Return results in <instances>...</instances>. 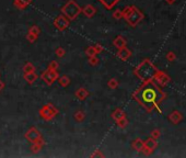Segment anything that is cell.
<instances>
[{"label": "cell", "mask_w": 186, "mask_h": 158, "mask_svg": "<svg viewBox=\"0 0 186 158\" xmlns=\"http://www.w3.org/2000/svg\"><path fill=\"white\" fill-rule=\"evenodd\" d=\"M0 78H1V75H0Z\"/></svg>", "instance_id": "74e56055"}, {"label": "cell", "mask_w": 186, "mask_h": 158, "mask_svg": "<svg viewBox=\"0 0 186 158\" xmlns=\"http://www.w3.org/2000/svg\"><path fill=\"white\" fill-rule=\"evenodd\" d=\"M81 7L77 3L76 0H68L66 4L60 9V12L63 15H65L68 20L74 21L78 18V15L81 13Z\"/></svg>", "instance_id": "277c9868"}, {"label": "cell", "mask_w": 186, "mask_h": 158, "mask_svg": "<svg viewBox=\"0 0 186 158\" xmlns=\"http://www.w3.org/2000/svg\"><path fill=\"white\" fill-rule=\"evenodd\" d=\"M75 95L78 100L80 101H85L88 97H89V91L85 88V87H81V88L77 89V91L75 92Z\"/></svg>", "instance_id": "8fae6325"}, {"label": "cell", "mask_w": 186, "mask_h": 158, "mask_svg": "<svg viewBox=\"0 0 186 158\" xmlns=\"http://www.w3.org/2000/svg\"><path fill=\"white\" fill-rule=\"evenodd\" d=\"M21 1L23 2V3H25L26 6H28V4L32 3V0H21Z\"/></svg>", "instance_id": "e575fe53"}, {"label": "cell", "mask_w": 186, "mask_h": 158, "mask_svg": "<svg viewBox=\"0 0 186 158\" xmlns=\"http://www.w3.org/2000/svg\"><path fill=\"white\" fill-rule=\"evenodd\" d=\"M74 117H75V120H76L77 122H82L83 120L85 119V112H83V111L79 110V111H77V112H75Z\"/></svg>", "instance_id": "44dd1931"}, {"label": "cell", "mask_w": 186, "mask_h": 158, "mask_svg": "<svg viewBox=\"0 0 186 158\" xmlns=\"http://www.w3.org/2000/svg\"><path fill=\"white\" fill-rule=\"evenodd\" d=\"M24 137H25V139H28L30 143H35V142L39 141V139H42V134L39 133V131L37 130L36 128L32 126V128H30L25 132V134H24Z\"/></svg>", "instance_id": "52a82bcc"}, {"label": "cell", "mask_w": 186, "mask_h": 158, "mask_svg": "<svg viewBox=\"0 0 186 158\" xmlns=\"http://www.w3.org/2000/svg\"><path fill=\"white\" fill-rule=\"evenodd\" d=\"M28 32L33 33V34H35V35H37V36H39V33H41V29H39L37 25H32L30 29H28Z\"/></svg>", "instance_id": "f1b7e54d"}, {"label": "cell", "mask_w": 186, "mask_h": 158, "mask_svg": "<svg viewBox=\"0 0 186 158\" xmlns=\"http://www.w3.org/2000/svg\"><path fill=\"white\" fill-rule=\"evenodd\" d=\"M116 123H117V125H118L119 128H126V125L128 124V121H127V119L124 117H121V119H119L118 121H116Z\"/></svg>", "instance_id": "4316f807"}, {"label": "cell", "mask_w": 186, "mask_h": 158, "mask_svg": "<svg viewBox=\"0 0 186 158\" xmlns=\"http://www.w3.org/2000/svg\"><path fill=\"white\" fill-rule=\"evenodd\" d=\"M99 1L104 8H106L107 10H111V9L114 8L121 0H99Z\"/></svg>", "instance_id": "5bb4252c"}, {"label": "cell", "mask_w": 186, "mask_h": 158, "mask_svg": "<svg viewBox=\"0 0 186 158\" xmlns=\"http://www.w3.org/2000/svg\"><path fill=\"white\" fill-rule=\"evenodd\" d=\"M113 18L114 19H116V20H119V19H121L123 18V12H121V10H115L114 12H113Z\"/></svg>", "instance_id": "1f68e13d"}, {"label": "cell", "mask_w": 186, "mask_h": 158, "mask_svg": "<svg viewBox=\"0 0 186 158\" xmlns=\"http://www.w3.org/2000/svg\"><path fill=\"white\" fill-rule=\"evenodd\" d=\"M157 80H158L159 82H160L161 84H168V81H169V77L167 76V75L164 74V73H162V72H159L158 70V73H157V75H156V77H154Z\"/></svg>", "instance_id": "ac0fdd59"}, {"label": "cell", "mask_w": 186, "mask_h": 158, "mask_svg": "<svg viewBox=\"0 0 186 158\" xmlns=\"http://www.w3.org/2000/svg\"><path fill=\"white\" fill-rule=\"evenodd\" d=\"M22 69H23L24 73H33V72H35V66L33 65L32 63L28 62V63L24 64V66H23Z\"/></svg>", "instance_id": "7402d4cb"}, {"label": "cell", "mask_w": 186, "mask_h": 158, "mask_svg": "<svg viewBox=\"0 0 186 158\" xmlns=\"http://www.w3.org/2000/svg\"><path fill=\"white\" fill-rule=\"evenodd\" d=\"M135 75L138 77L142 82L149 81V80L154 79L158 69L157 67L149 61V59H145L142 61L134 70Z\"/></svg>", "instance_id": "7a4b0ae2"}, {"label": "cell", "mask_w": 186, "mask_h": 158, "mask_svg": "<svg viewBox=\"0 0 186 158\" xmlns=\"http://www.w3.org/2000/svg\"><path fill=\"white\" fill-rule=\"evenodd\" d=\"M47 68H49V69H55V70H57L59 68V64H58V62H56V61H52L49 63V65H48V67Z\"/></svg>", "instance_id": "4dcf8cb0"}, {"label": "cell", "mask_w": 186, "mask_h": 158, "mask_svg": "<svg viewBox=\"0 0 186 158\" xmlns=\"http://www.w3.org/2000/svg\"><path fill=\"white\" fill-rule=\"evenodd\" d=\"M85 54H87L88 57H92V56H96L97 53H96V51L94 50L93 46H89V47L85 48Z\"/></svg>", "instance_id": "d4e9b609"}, {"label": "cell", "mask_w": 186, "mask_h": 158, "mask_svg": "<svg viewBox=\"0 0 186 158\" xmlns=\"http://www.w3.org/2000/svg\"><path fill=\"white\" fill-rule=\"evenodd\" d=\"M58 77H59L58 72L55 69H49V68L44 70V72L41 74V79L43 80L47 86H52L55 81H57Z\"/></svg>", "instance_id": "5b68a950"}, {"label": "cell", "mask_w": 186, "mask_h": 158, "mask_svg": "<svg viewBox=\"0 0 186 158\" xmlns=\"http://www.w3.org/2000/svg\"><path fill=\"white\" fill-rule=\"evenodd\" d=\"M88 62H89V64L91 66H96L97 64L100 63V61H99V58H97V56L88 57Z\"/></svg>", "instance_id": "f546056e"}, {"label": "cell", "mask_w": 186, "mask_h": 158, "mask_svg": "<svg viewBox=\"0 0 186 158\" xmlns=\"http://www.w3.org/2000/svg\"><path fill=\"white\" fill-rule=\"evenodd\" d=\"M152 136H153L154 139H156V137H158L159 136V132H158V131H153V132H152Z\"/></svg>", "instance_id": "d590c367"}, {"label": "cell", "mask_w": 186, "mask_h": 158, "mask_svg": "<svg viewBox=\"0 0 186 158\" xmlns=\"http://www.w3.org/2000/svg\"><path fill=\"white\" fill-rule=\"evenodd\" d=\"M126 44H127V42H126V40L124 39L121 35H118V36H117L116 39L113 41V45H114L116 48H118V50H119V48L125 47Z\"/></svg>", "instance_id": "2e32d148"}, {"label": "cell", "mask_w": 186, "mask_h": 158, "mask_svg": "<svg viewBox=\"0 0 186 158\" xmlns=\"http://www.w3.org/2000/svg\"><path fill=\"white\" fill-rule=\"evenodd\" d=\"M165 95L152 80L143 82L139 89H137L132 95V98L143 106L146 110L151 111L158 109L159 104L164 99Z\"/></svg>", "instance_id": "6da1fadb"}, {"label": "cell", "mask_w": 186, "mask_h": 158, "mask_svg": "<svg viewBox=\"0 0 186 158\" xmlns=\"http://www.w3.org/2000/svg\"><path fill=\"white\" fill-rule=\"evenodd\" d=\"M39 115H41L42 119H44L45 121H50V120L54 119V115L52 114V112H50V110L47 108V104H44L43 106L41 108V110L39 111Z\"/></svg>", "instance_id": "ba28073f"}, {"label": "cell", "mask_w": 186, "mask_h": 158, "mask_svg": "<svg viewBox=\"0 0 186 158\" xmlns=\"http://www.w3.org/2000/svg\"><path fill=\"white\" fill-rule=\"evenodd\" d=\"M125 117V113L123 112L121 109H116V110L112 113V117L115 121H118L119 119H121V117Z\"/></svg>", "instance_id": "ffe728a7"}, {"label": "cell", "mask_w": 186, "mask_h": 158, "mask_svg": "<svg viewBox=\"0 0 186 158\" xmlns=\"http://www.w3.org/2000/svg\"><path fill=\"white\" fill-rule=\"evenodd\" d=\"M69 24H70V20H68L67 18H66L65 15H63V14L56 17V18H55V20H54L55 28H56L58 31H61V32H63V31H65V30H67V28L69 26Z\"/></svg>", "instance_id": "8992f818"}, {"label": "cell", "mask_w": 186, "mask_h": 158, "mask_svg": "<svg viewBox=\"0 0 186 158\" xmlns=\"http://www.w3.org/2000/svg\"><path fill=\"white\" fill-rule=\"evenodd\" d=\"M93 47H94V50L96 51L97 54H100V53H102V52H103V50H104L103 46H102L101 44H99V43L95 44V45H93Z\"/></svg>", "instance_id": "d6a6232c"}, {"label": "cell", "mask_w": 186, "mask_h": 158, "mask_svg": "<svg viewBox=\"0 0 186 158\" xmlns=\"http://www.w3.org/2000/svg\"><path fill=\"white\" fill-rule=\"evenodd\" d=\"M57 81H58L59 86H61L63 88H66V87H68L70 84V82H71V79H70L69 77L67 76V75H63V76H59L58 77Z\"/></svg>", "instance_id": "e0dca14e"}, {"label": "cell", "mask_w": 186, "mask_h": 158, "mask_svg": "<svg viewBox=\"0 0 186 158\" xmlns=\"http://www.w3.org/2000/svg\"><path fill=\"white\" fill-rule=\"evenodd\" d=\"M44 146H45V141H44L43 137H42V139H39V141H36L35 143H32L31 150H32L33 153H37V152H39Z\"/></svg>", "instance_id": "9a60e30c"}, {"label": "cell", "mask_w": 186, "mask_h": 158, "mask_svg": "<svg viewBox=\"0 0 186 158\" xmlns=\"http://www.w3.org/2000/svg\"><path fill=\"white\" fill-rule=\"evenodd\" d=\"M91 156L92 157H103V154H101V153H100V150H96V152H95L94 154H92Z\"/></svg>", "instance_id": "836d02e7"}, {"label": "cell", "mask_w": 186, "mask_h": 158, "mask_svg": "<svg viewBox=\"0 0 186 158\" xmlns=\"http://www.w3.org/2000/svg\"><path fill=\"white\" fill-rule=\"evenodd\" d=\"M116 55L118 58L121 59V61H127V59L130 57V55H132V52L125 46V47H123V48H119V50L117 51Z\"/></svg>", "instance_id": "7c38bea8"}, {"label": "cell", "mask_w": 186, "mask_h": 158, "mask_svg": "<svg viewBox=\"0 0 186 158\" xmlns=\"http://www.w3.org/2000/svg\"><path fill=\"white\" fill-rule=\"evenodd\" d=\"M81 12L85 15L87 18H93L96 13V8L92 4H85L82 9H81Z\"/></svg>", "instance_id": "30bf717a"}, {"label": "cell", "mask_w": 186, "mask_h": 158, "mask_svg": "<svg viewBox=\"0 0 186 158\" xmlns=\"http://www.w3.org/2000/svg\"><path fill=\"white\" fill-rule=\"evenodd\" d=\"M107 87H108L110 89H116L117 87H118V81H117V79L111 78V79L107 81Z\"/></svg>", "instance_id": "cb8c5ba5"}, {"label": "cell", "mask_w": 186, "mask_h": 158, "mask_svg": "<svg viewBox=\"0 0 186 158\" xmlns=\"http://www.w3.org/2000/svg\"><path fill=\"white\" fill-rule=\"evenodd\" d=\"M37 37H39L37 35L33 34V33H30V32H28V34H26V40H28L30 43H34V42H36Z\"/></svg>", "instance_id": "83f0119b"}, {"label": "cell", "mask_w": 186, "mask_h": 158, "mask_svg": "<svg viewBox=\"0 0 186 158\" xmlns=\"http://www.w3.org/2000/svg\"><path fill=\"white\" fill-rule=\"evenodd\" d=\"M24 80H25L26 82H28V84H34L35 81L39 78V76H37V74L35 72L33 73H24Z\"/></svg>", "instance_id": "4fadbf2b"}, {"label": "cell", "mask_w": 186, "mask_h": 158, "mask_svg": "<svg viewBox=\"0 0 186 158\" xmlns=\"http://www.w3.org/2000/svg\"><path fill=\"white\" fill-rule=\"evenodd\" d=\"M123 12V18L127 21V23L132 26H136L141 20L143 19V14L138 8H136L135 6H128L124 9Z\"/></svg>", "instance_id": "3957f363"}, {"label": "cell", "mask_w": 186, "mask_h": 158, "mask_svg": "<svg viewBox=\"0 0 186 158\" xmlns=\"http://www.w3.org/2000/svg\"><path fill=\"white\" fill-rule=\"evenodd\" d=\"M13 4H14L15 8L19 9V10H24V9L28 7L25 3H23L21 0H13Z\"/></svg>", "instance_id": "603a6c76"}, {"label": "cell", "mask_w": 186, "mask_h": 158, "mask_svg": "<svg viewBox=\"0 0 186 158\" xmlns=\"http://www.w3.org/2000/svg\"><path fill=\"white\" fill-rule=\"evenodd\" d=\"M3 88H4V84L1 81V80H0V92H1V90H2Z\"/></svg>", "instance_id": "8d00e7d4"}, {"label": "cell", "mask_w": 186, "mask_h": 158, "mask_svg": "<svg viewBox=\"0 0 186 158\" xmlns=\"http://www.w3.org/2000/svg\"><path fill=\"white\" fill-rule=\"evenodd\" d=\"M55 54H56V56L59 57V58H63L66 54V51L64 50L61 46H59V47H57L56 50H55Z\"/></svg>", "instance_id": "484cf974"}, {"label": "cell", "mask_w": 186, "mask_h": 158, "mask_svg": "<svg viewBox=\"0 0 186 158\" xmlns=\"http://www.w3.org/2000/svg\"><path fill=\"white\" fill-rule=\"evenodd\" d=\"M132 148H134L135 150H137V152H141L142 148H143V146H145V142H142L140 139H137L132 142Z\"/></svg>", "instance_id": "d6986e66"}, {"label": "cell", "mask_w": 186, "mask_h": 158, "mask_svg": "<svg viewBox=\"0 0 186 158\" xmlns=\"http://www.w3.org/2000/svg\"><path fill=\"white\" fill-rule=\"evenodd\" d=\"M156 147H157L156 139H147V141L145 142V146H143V148H142V150H141V152H143L145 154H150V153H151Z\"/></svg>", "instance_id": "9c48e42d"}]
</instances>
